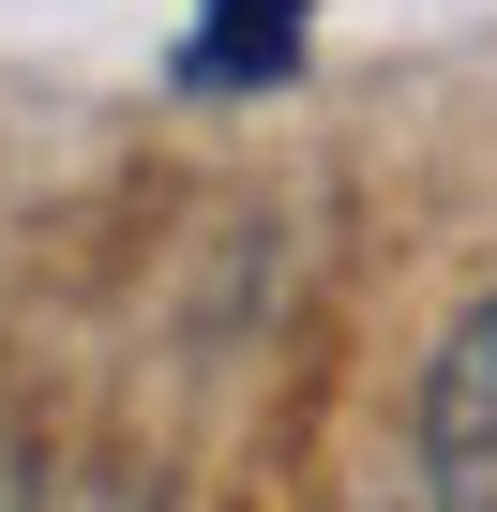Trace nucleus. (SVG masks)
<instances>
[{
    "label": "nucleus",
    "mask_w": 497,
    "mask_h": 512,
    "mask_svg": "<svg viewBox=\"0 0 497 512\" xmlns=\"http://www.w3.org/2000/svg\"><path fill=\"white\" fill-rule=\"evenodd\" d=\"M407 497H422V512H497V287L422 347V392H407Z\"/></svg>",
    "instance_id": "1"
},
{
    "label": "nucleus",
    "mask_w": 497,
    "mask_h": 512,
    "mask_svg": "<svg viewBox=\"0 0 497 512\" xmlns=\"http://www.w3.org/2000/svg\"><path fill=\"white\" fill-rule=\"evenodd\" d=\"M302 61V0H211V31H196V76L211 91H257Z\"/></svg>",
    "instance_id": "2"
},
{
    "label": "nucleus",
    "mask_w": 497,
    "mask_h": 512,
    "mask_svg": "<svg viewBox=\"0 0 497 512\" xmlns=\"http://www.w3.org/2000/svg\"><path fill=\"white\" fill-rule=\"evenodd\" d=\"M0 512H46V452H31L16 422H0Z\"/></svg>",
    "instance_id": "3"
}]
</instances>
